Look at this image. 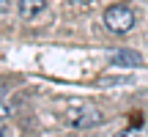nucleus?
Segmentation results:
<instances>
[{"instance_id": "nucleus-1", "label": "nucleus", "mask_w": 148, "mask_h": 137, "mask_svg": "<svg viewBox=\"0 0 148 137\" xmlns=\"http://www.w3.org/2000/svg\"><path fill=\"white\" fill-rule=\"evenodd\" d=\"M63 121L69 123V126H74V129H90V126H99V123L104 121V112L96 104L82 101V104H71L69 110L63 112Z\"/></svg>"}, {"instance_id": "nucleus-2", "label": "nucleus", "mask_w": 148, "mask_h": 137, "mask_svg": "<svg viewBox=\"0 0 148 137\" xmlns=\"http://www.w3.org/2000/svg\"><path fill=\"white\" fill-rule=\"evenodd\" d=\"M104 25L110 27L112 33H129L137 25V16H134V11L129 8V5L115 3V5H110V8L104 11Z\"/></svg>"}, {"instance_id": "nucleus-3", "label": "nucleus", "mask_w": 148, "mask_h": 137, "mask_svg": "<svg viewBox=\"0 0 148 137\" xmlns=\"http://www.w3.org/2000/svg\"><path fill=\"white\" fill-rule=\"evenodd\" d=\"M110 66L112 68H137V66H143V58H140L137 49H118V52L110 55Z\"/></svg>"}, {"instance_id": "nucleus-4", "label": "nucleus", "mask_w": 148, "mask_h": 137, "mask_svg": "<svg viewBox=\"0 0 148 137\" xmlns=\"http://www.w3.org/2000/svg\"><path fill=\"white\" fill-rule=\"evenodd\" d=\"M44 8H47V0H19L16 3V11L22 19H36Z\"/></svg>"}, {"instance_id": "nucleus-5", "label": "nucleus", "mask_w": 148, "mask_h": 137, "mask_svg": "<svg viewBox=\"0 0 148 137\" xmlns=\"http://www.w3.org/2000/svg\"><path fill=\"white\" fill-rule=\"evenodd\" d=\"M112 137H148V129L145 126H129V129H121Z\"/></svg>"}, {"instance_id": "nucleus-6", "label": "nucleus", "mask_w": 148, "mask_h": 137, "mask_svg": "<svg viewBox=\"0 0 148 137\" xmlns=\"http://www.w3.org/2000/svg\"><path fill=\"white\" fill-rule=\"evenodd\" d=\"M11 90V85H8V79H0V99H3L5 93Z\"/></svg>"}, {"instance_id": "nucleus-7", "label": "nucleus", "mask_w": 148, "mask_h": 137, "mask_svg": "<svg viewBox=\"0 0 148 137\" xmlns=\"http://www.w3.org/2000/svg\"><path fill=\"white\" fill-rule=\"evenodd\" d=\"M0 14H8V0H0Z\"/></svg>"}, {"instance_id": "nucleus-8", "label": "nucleus", "mask_w": 148, "mask_h": 137, "mask_svg": "<svg viewBox=\"0 0 148 137\" xmlns=\"http://www.w3.org/2000/svg\"><path fill=\"white\" fill-rule=\"evenodd\" d=\"M69 3H74V5H90L93 0H69Z\"/></svg>"}, {"instance_id": "nucleus-9", "label": "nucleus", "mask_w": 148, "mask_h": 137, "mask_svg": "<svg viewBox=\"0 0 148 137\" xmlns=\"http://www.w3.org/2000/svg\"><path fill=\"white\" fill-rule=\"evenodd\" d=\"M5 134H8V126H5V123L0 121V137H5Z\"/></svg>"}]
</instances>
